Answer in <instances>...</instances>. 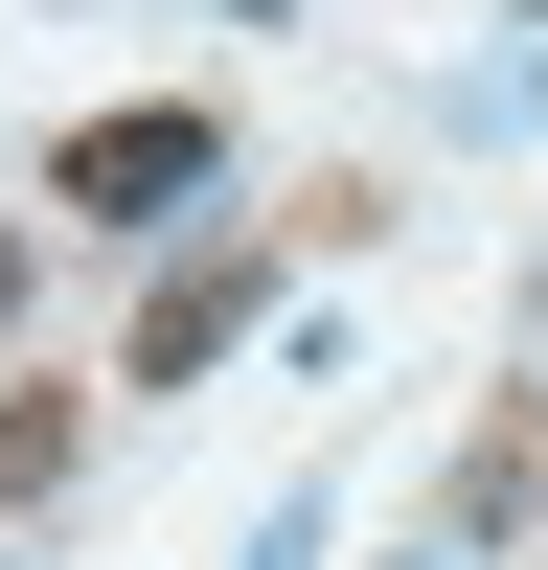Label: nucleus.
Listing matches in <instances>:
<instances>
[{"instance_id": "1", "label": "nucleus", "mask_w": 548, "mask_h": 570, "mask_svg": "<svg viewBox=\"0 0 548 570\" xmlns=\"http://www.w3.org/2000/svg\"><path fill=\"white\" fill-rule=\"evenodd\" d=\"M46 183H69L91 228H160L183 183H228V115H91V137H69V160H46Z\"/></svg>"}, {"instance_id": "6", "label": "nucleus", "mask_w": 548, "mask_h": 570, "mask_svg": "<svg viewBox=\"0 0 548 570\" xmlns=\"http://www.w3.org/2000/svg\"><path fill=\"white\" fill-rule=\"evenodd\" d=\"M502 23H548V0H502Z\"/></svg>"}, {"instance_id": "3", "label": "nucleus", "mask_w": 548, "mask_h": 570, "mask_svg": "<svg viewBox=\"0 0 548 570\" xmlns=\"http://www.w3.org/2000/svg\"><path fill=\"white\" fill-rule=\"evenodd\" d=\"M69 456H91V389H0V525H23Z\"/></svg>"}, {"instance_id": "4", "label": "nucleus", "mask_w": 548, "mask_h": 570, "mask_svg": "<svg viewBox=\"0 0 548 570\" xmlns=\"http://www.w3.org/2000/svg\"><path fill=\"white\" fill-rule=\"evenodd\" d=\"M252 570H320V502H274V525H252Z\"/></svg>"}, {"instance_id": "5", "label": "nucleus", "mask_w": 548, "mask_h": 570, "mask_svg": "<svg viewBox=\"0 0 548 570\" xmlns=\"http://www.w3.org/2000/svg\"><path fill=\"white\" fill-rule=\"evenodd\" d=\"M0 320H23V228H0Z\"/></svg>"}, {"instance_id": "2", "label": "nucleus", "mask_w": 548, "mask_h": 570, "mask_svg": "<svg viewBox=\"0 0 548 570\" xmlns=\"http://www.w3.org/2000/svg\"><path fill=\"white\" fill-rule=\"evenodd\" d=\"M228 343H252V252H183L160 297H137V343H115V389H206Z\"/></svg>"}]
</instances>
